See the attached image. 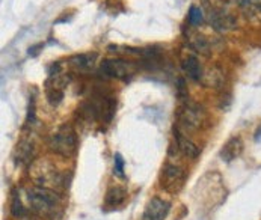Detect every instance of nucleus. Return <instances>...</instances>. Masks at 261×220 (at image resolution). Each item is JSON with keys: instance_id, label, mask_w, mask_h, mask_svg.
I'll return each mask as SVG.
<instances>
[{"instance_id": "f257e3e1", "label": "nucleus", "mask_w": 261, "mask_h": 220, "mask_svg": "<svg viewBox=\"0 0 261 220\" xmlns=\"http://www.w3.org/2000/svg\"><path fill=\"white\" fill-rule=\"evenodd\" d=\"M29 175L32 178V181L38 187H44V188H50V190H59L61 187H64V175L58 171V168L48 161L47 158H37L32 161L31 169H29Z\"/></svg>"}, {"instance_id": "f03ea898", "label": "nucleus", "mask_w": 261, "mask_h": 220, "mask_svg": "<svg viewBox=\"0 0 261 220\" xmlns=\"http://www.w3.org/2000/svg\"><path fill=\"white\" fill-rule=\"evenodd\" d=\"M26 198L31 210L41 217H50L59 208V195L56 190L35 185L26 191Z\"/></svg>"}, {"instance_id": "7ed1b4c3", "label": "nucleus", "mask_w": 261, "mask_h": 220, "mask_svg": "<svg viewBox=\"0 0 261 220\" xmlns=\"http://www.w3.org/2000/svg\"><path fill=\"white\" fill-rule=\"evenodd\" d=\"M51 152L61 157H71L77 149V134L71 125H61L48 141Z\"/></svg>"}, {"instance_id": "20e7f679", "label": "nucleus", "mask_w": 261, "mask_h": 220, "mask_svg": "<svg viewBox=\"0 0 261 220\" xmlns=\"http://www.w3.org/2000/svg\"><path fill=\"white\" fill-rule=\"evenodd\" d=\"M177 119H178L180 128L193 131V130L201 128L202 124L205 122V110L196 103H186L178 110Z\"/></svg>"}, {"instance_id": "39448f33", "label": "nucleus", "mask_w": 261, "mask_h": 220, "mask_svg": "<svg viewBox=\"0 0 261 220\" xmlns=\"http://www.w3.org/2000/svg\"><path fill=\"white\" fill-rule=\"evenodd\" d=\"M185 171L181 166L175 164V163H166L165 168L162 169V175H160V184L166 191H178L180 187L185 183Z\"/></svg>"}, {"instance_id": "423d86ee", "label": "nucleus", "mask_w": 261, "mask_h": 220, "mask_svg": "<svg viewBox=\"0 0 261 220\" xmlns=\"http://www.w3.org/2000/svg\"><path fill=\"white\" fill-rule=\"evenodd\" d=\"M208 23L219 34H226L237 28V20L225 8H213L212 6L208 11Z\"/></svg>"}, {"instance_id": "0eeeda50", "label": "nucleus", "mask_w": 261, "mask_h": 220, "mask_svg": "<svg viewBox=\"0 0 261 220\" xmlns=\"http://www.w3.org/2000/svg\"><path fill=\"white\" fill-rule=\"evenodd\" d=\"M101 73L106 77L113 78H127V75L133 73V65L122 59H108L101 64Z\"/></svg>"}, {"instance_id": "6e6552de", "label": "nucleus", "mask_w": 261, "mask_h": 220, "mask_svg": "<svg viewBox=\"0 0 261 220\" xmlns=\"http://www.w3.org/2000/svg\"><path fill=\"white\" fill-rule=\"evenodd\" d=\"M169 202L162 199V198H152L148 202L145 211H144V216L142 220H165L168 213H169Z\"/></svg>"}, {"instance_id": "1a4fd4ad", "label": "nucleus", "mask_w": 261, "mask_h": 220, "mask_svg": "<svg viewBox=\"0 0 261 220\" xmlns=\"http://www.w3.org/2000/svg\"><path fill=\"white\" fill-rule=\"evenodd\" d=\"M174 138H175V142H177L178 151H180L185 157L190 158V160H195V158L199 155V148L196 147V144H195L190 138H187L186 133H185L180 127H175V128H174Z\"/></svg>"}, {"instance_id": "9d476101", "label": "nucleus", "mask_w": 261, "mask_h": 220, "mask_svg": "<svg viewBox=\"0 0 261 220\" xmlns=\"http://www.w3.org/2000/svg\"><path fill=\"white\" fill-rule=\"evenodd\" d=\"M243 151V144H242V139L240 138H232L229 139L226 144L224 145V148L221 149V158L229 163L232 160H236Z\"/></svg>"}, {"instance_id": "9b49d317", "label": "nucleus", "mask_w": 261, "mask_h": 220, "mask_svg": "<svg viewBox=\"0 0 261 220\" xmlns=\"http://www.w3.org/2000/svg\"><path fill=\"white\" fill-rule=\"evenodd\" d=\"M95 61H97V53H80L70 59V64L79 71H86L95 65Z\"/></svg>"}, {"instance_id": "f8f14e48", "label": "nucleus", "mask_w": 261, "mask_h": 220, "mask_svg": "<svg viewBox=\"0 0 261 220\" xmlns=\"http://www.w3.org/2000/svg\"><path fill=\"white\" fill-rule=\"evenodd\" d=\"M201 81H202V85H204L205 88L218 89V88H222V86H224L225 75L219 68H210L207 73H202Z\"/></svg>"}, {"instance_id": "ddd939ff", "label": "nucleus", "mask_w": 261, "mask_h": 220, "mask_svg": "<svg viewBox=\"0 0 261 220\" xmlns=\"http://www.w3.org/2000/svg\"><path fill=\"white\" fill-rule=\"evenodd\" d=\"M34 155V144L31 141H21L15 149V163L26 164L32 160Z\"/></svg>"}, {"instance_id": "4468645a", "label": "nucleus", "mask_w": 261, "mask_h": 220, "mask_svg": "<svg viewBox=\"0 0 261 220\" xmlns=\"http://www.w3.org/2000/svg\"><path fill=\"white\" fill-rule=\"evenodd\" d=\"M181 67H183V71L186 73L189 78H192V80H201L202 70H201L199 61L195 56H187V58H185Z\"/></svg>"}, {"instance_id": "2eb2a0df", "label": "nucleus", "mask_w": 261, "mask_h": 220, "mask_svg": "<svg viewBox=\"0 0 261 220\" xmlns=\"http://www.w3.org/2000/svg\"><path fill=\"white\" fill-rule=\"evenodd\" d=\"M125 196H127L125 188H122L119 185H115L112 188H109L108 193H106V201H105L106 202V207H111V208L119 207L121 204H124Z\"/></svg>"}, {"instance_id": "dca6fc26", "label": "nucleus", "mask_w": 261, "mask_h": 220, "mask_svg": "<svg viewBox=\"0 0 261 220\" xmlns=\"http://www.w3.org/2000/svg\"><path fill=\"white\" fill-rule=\"evenodd\" d=\"M70 83V77L67 74L55 73L50 74V78L45 83V91H65Z\"/></svg>"}, {"instance_id": "f3484780", "label": "nucleus", "mask_w": 261, "mask_h": 220, "mask_svg": "<svg viewBox=\"0 0 261 220\" xmlns=\"http://www.w3.org/2000/svg\"><path fill=\"white\" fill-rule=\"evenodd\" d=\"M189 42H190V47L195 51H198L199 54H204V56L212 54V45H210V42L207 41L205 37H202V35H193V37L190 38Z\"/></svg>"}, {"instance_id": "a211bd4d", "label": "nucleus", "mask_w": 261, "mask_h": 220, "mask_svg": "<svg viewBox=\"0 0 261 220\" xmlns=\"http://www.w3.org/2000/svg\"><path fill=\"white\" fill-rule=\"evenodd\" d=\"M11 213H12V216H14V217H23V216H24V213H26V210H24V207H23V202H21V198H20L17 193L12 196V202H11Z\"/></svg>"}, {"instance_id": "6ab92c4d", "label": "nucleus", "mask_w": 261, "mask_h": 220, "mask_svg": "<svg viewBox=\"0 0 261 220\" xmlns=\"http://www.w3.org/2000/svg\"><path fill=\"white\" fill-rule=\"evenodd\" d=\"M204 21V15H202V11L196 6H192L190 11H189V23L192 26H199L201 23Z\"/></svg>"}, {"instance_id": "aec40b11", "label": "nucleus", "mask_w": 261, "mask_h": 220, "mask_svg": "<svg viewBox=\"0 0 261 220\" xmlns=\"http://www.w3.org/2000/svg\"><path fill=\"white\" fill-rule=\"evenodd\" d=\"M45 92H47V101L53 107H56V106H59L62 103V100H64V92L62 91H45Z\"/></svg>"}, {"instance_id": "412c9836", "label": "nucleus", "mask_w": 261, "mask_h": 220, "mask_svg": "<svg viewBox=\"0 0 261 220\" xmlns=\"http://www.w3.org/2000/svg\"><path fill=\"white\" fill-rule=\"evenodd\" d=\"M113 174L118 177H124V160L119 154L115 155V166H113Z\"/></svg>"}, {"instance_id": "4be33fe9", "label": "nucleus", "mask_w": 261, "mask_h": 220, "mask_svg": "<svg viewBox=\"0 0 261 220\" xmlns=\"http://www.w3.org/2000/svg\"><path fill=\"white\" fill-rule=\"evenodd\" d=\"M177 89H178V97L180 98H185L187 92H185V81L183 80H178V88Z\"/></svg>"}, {"instance_id": "5701e85b", "label": "nucleus", "mask_w": 261, "mask_h": 220, "mask_svg": "<svg viewBox=\"0 0 261 220\" xmlns=\"http://www.w3.org/2000/svg\"><path fill=\"white\" fill-rule=\"evenodd\" d=\"M219 3H222L224 6H231V5H234V3H237V0H218Z\"/></svg>"}, {"instance_id": "b1692460", "label": "nucleus", "mask_w": 261, "mask_h": 220, "mask_svg": "<svg viewBox=\"0 0 261 220\" xmlns=\"http://www.w3.org/2000/svg\"><path fill=\"white\" fill-rule=\"evenodd\" d=\"M26 220H31V219H26Z\"/></svg>"}]
</instances>
